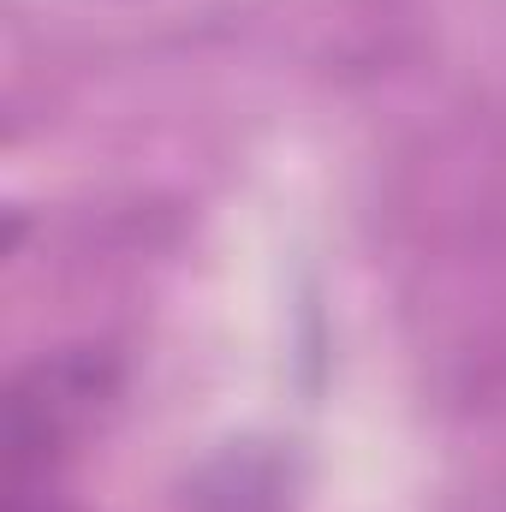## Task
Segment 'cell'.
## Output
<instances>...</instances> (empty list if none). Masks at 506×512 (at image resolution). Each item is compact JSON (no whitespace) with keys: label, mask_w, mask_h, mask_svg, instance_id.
<instances>
[{"label":"cell","mask_w":506,"mask_h":512,"mask_svg":"<svg viewBox=\"0 0 506 512\" xmlns=\"http://www.w3.org/2000/svg\"><path fill=\"white\" fill-rule=\"evenodd\" d=\"M114 393V364L90 352H60L30 364L12 387V477L30 483L54 471L96 423L102 399Z\"/></svg>","instance_id":"6da1fadb"}]
</instances>
